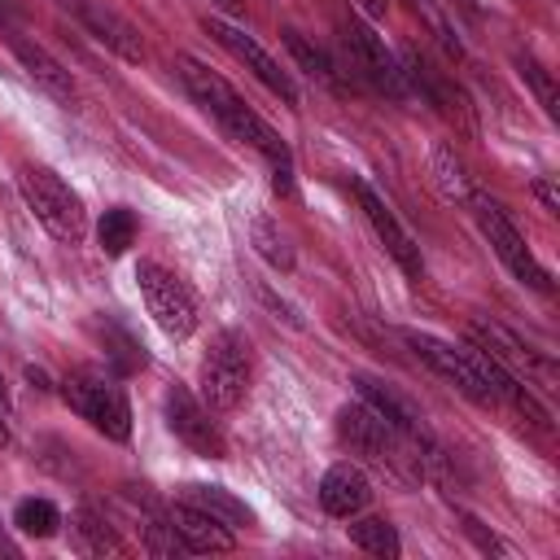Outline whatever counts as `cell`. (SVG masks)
Listing matches in <instances>:
<instances>
[{
	"instance_id": "obj_1",
	"label": "cell",
	"mask_w": 560,
	"mask_h": 560,
	"mask_svg": "<svg viewBox=\"0 0 560 560\" xmlns=\"http://www.w3.org/2000/svg\"><path fill=\"white\" fill-rule=\"evenodd\" d=\"M175 74H179L184 92H188L232 140H241V144H249V149H258V153L267 158V166H271V188H276L280 197H289V192H293V158H289V144L276 136V127H271L267 118H258L254 105L241 101V92H236L223 74H214L210 66H201L197 57H179V61H175Z\"/></svg>"
},
{
	"instance_id": "obj_2",
	"label": "cell",
	"mask_w": 560,
	"mask_h": 560,
	"mask_svg": "<svg viewBox=\"0 0 560 560\" xmlns=\"http://www.w3.org/2000/svg\"><path fill=\"white\" fill-rule=\"evenodd\" d=\"M18 188L26 210L61 241V245H79L88 236V210L79 201V192L48 166H22L18 171Z\"/></svg>"
},
{
	"instance_id": "obj_3",
	"label": "cell",
	"mask_w": 560,
	"mask_h": 560,
	"mask_svg": "<svg viewBox=\"0 0 560 560\" xmlns=\"http://www.w3.org/2000/svg\"><path fill=\"white\" fill-rule=\"evenodd\" d=\"M61 398L79 420H88L109 442L131 438V407H127V394L114 385V376H105L96 368H74L61 381Z\"/></svg>"
},
{
	"instance_id": "obj_4",
	"label": "cell",
	"mask_w": 560,
	"mask_h": 560,
	"mask_svg": "<svg viewBox=\"0 0 560 560\" xmlns=\"http://www.w3.org/2000/svg\"><path fill=\"white\" fill-rule=\"evenodd\" d=\"M341 44H346V57H350V70L381 96L389 101H407V79H402V66H398V52H389V44L354 13L346 9L341 13Z\"/></svg>"
},
{
	"instance_id": "obj_5",
	"label": "cell",
	"mask_w": 560,
	"mask_h": 560,
	"mask_svg": "<svg viewBox=\"0 0 560 560\" xmlns=\"http://www.w3.org/2000/svg\"><path fill=\"white\" fill-rule=\"evenodd\" d=\"M136 289L144 298V311L153 315V324L166 337H175V341L192 337V328H197V298H192V289L171 267H162L158 258H140L136 262Z\"/></svg>"
},
{
	"instance_id": "obj_6",
	"label": "cell",
	"mask_w": 560,
	"mask_h": 560,
	"mask_svg": "<svg viewBox=\"0 0 560 560\" xmlns=\"http://www.w3.org/2000/svg\"><path fill=\"white\" fill-rule=\"evenodd\" d=\"M337 438L354 455H363V459H372V464H381L389 472H402L407 459H416V468H420V451L389 420H381L368 402H354V407H341L337 411Z\"/></svg>"
},
{
	"instance_id": "obj_7",
	"label": "cell",
	"mask_w": 560,
	"mask_h": 560,
	"mask_svg": "<svg viewBox=\"0 0 560 560\" xmlns=\"http://www.w3.org/2000/svg\"><path fill=\"white\" fill-rule=\"evenodd\" d=\"M249 372H254V359H249V341L241 332H219L201 359V398L210 411H232L241 407L245 389H249Z\"/></svg>"
},
{
	"instance_id": "obj_8",
	"label": "cell",
	"mask_w": 560,
	"mask_h": 560,
	"mask_svg": "<svg viewBox=\"0 0 560 560\" xmlns=\"http://www.w3.org/2000/svg\"><path fill=\"white\" fill-rule=\"evenodd\" d=\"M468 201H472L477 223H481L490 249L499 254V262H503L521 284H529V289H538V293H551V276H547V267L534 258V249L525 245V236L516 232V223L508 219V210H503L499 201H490L486 192H472Z\"/></svg>"
},
{
	"instance_id": "obj_9",
	"label": "cell",
	"mask_w": 560,
	"mask_h": 560,
	"mask_svg": "<svg viewBox=\"0 0 560 560\" xmlns=\"http://www.w3.org/2000/svg\"><path fill=\"white\" fill-rule=\"evenodd\" d=\"M468 341L477 346V350H486L494 363H503L516 381H538V385H556V363L542 354V350H534L525 337H516L508 324H499V319H472L468 324Z\"/></svg>"
},
{
	"instance_id": "obj_10",
	"label": "cell",
	"mask_w": 560,
	"mask_h": 560,
	"mask_svg": "<svg viewBox=\"0 0 560 560\" xmlns=\"http://www.w3.org/2000/svg\"><path fill=\"white\" fill-rule=\"evenodd\" d=\"M206 31L214 35V44L223 48V52H232L271 96H280L284 105H298V83H293V74L289 70H280V61L249 35V31H241V26H232V22H223V18H206Z\"/></svg>"
},
{
	"instance_id": "obj_11",
	"label": "cell",
	"mask_w": 560,
	"mask_h": 560,
	"mask_svg": "<svg viewBox=\"0 0 560 560\" xmlns=\"http://www.w3.org/2000/svg\"><path fill=\"white\" fill-rule=\"evenodd\" d=\"M402 341L416 350V359H424L446 385H455L464 398H472V402H481V407H490V389H486V381H481V368H477V350L468 346H451V341H442V337H433V332H402Z\"/></svg>"
},
{
	"instance_id": "obj_12",
	"label": "cell",
	"mask_w": 560,
	"mask_h": 560,
	"mask_svg": "<svg viewBox=\"0 0 560 560\" xmlns=\"http://www.w3.org/2000/svg\"><path fill=\"white\" fill-rule=\"evenodd\" d=\"M354 197H359V206H363V214H368V223H372V232H376V241L385 245V254L411 276V280H420L424 276V258H420V245H416V236L398 223V214L389 210V201L368 184V179H354Z\"/></svg>"
},
{
	"instance_id": "obj_13",
	"label": "cell",
	"mask_w": 560,
	"mask_h": 560,
	"mask_svg": "<svg viewBox=\"0 0 560 560\" xmlns=\"http://www.w3.org/2000/svg\"><path fill=\"white\" fill-rule=\"evenodd\" d=\"M398 66H402L407 92H420L442 118H451V122H459L464 131H472V109H468V96L455 88V79H446L442 70H433V66H429L420 52H411V48L398 52Z\"/></svg>"
},
{
	"instance_id": "obj_14",
	"label": "cell",
	"mask_w": 560,
	"mask_h": 560,
	"mask_svg": "<svg viewBox=\"0 0 560 560\" xmlns=\"http://www.w3.org/2000/svg\"><path fill=\"white\" fill-rule=\"evenodd\" d=\"M166 424H171V433H175L188 451H197V455H206V459H223V455H228V442H223L219 424L210 420V407H201L184 385L166 389Z\"/></svg>"
},
{
	"instance_id": "obj_15",
	"label": "cell",
	"mask_w": 560,
	"mask_h": 560,
	"mask_svg": "<svg viewBox=\"0 0 560 560\" xmlns=\"http://www.w3.org/2000/svg\"><path fill=\"white\" fill-rule=\"evenodd\" d=\"M70 9H74V18H79V26L96 39V44H105L109 52H118L122 61H131V66H140L144 57H149V48H144V39H140V31L122 18V13H114L109 4H96V0H66Z\"/></svg>"
},
{
	"instance_id": "obj_16",
	"label": "cell",
	"mask_w": 560,
	"mask_h": 560,
	"mask_svg": "<svg viewBox=\"0 0 560 560\" xmlns=\"http://www.w3.org/2000/svg\"><path fill=\"white\" fill-rule=\"evenodd\" d=\"M4 31V39H9V48H13V57H18V66L31 74V83L35 88H44L57 105H74V79H70V70L44 48V44H35V39H26L22 31H13V26H0Z\"/></svg>"
},
{
	"instance_id": "obj_17",
	"label": "cell",
	"mask_w": 560,
	"mask_h": 560,
	"mask_svg": "<svg viewBox=\"0 0 560 560\" xmlns=\"http://www.w3.org/2000/svg\"><path fill=\"white\" fill-rule=\"evenodd\" d=\"M166 521H171V529H175V538H179V547L188 556H214V551H232L236 547L232 529L223 521H214L210 512H201L197 503H188V499L166 508Z\"/></svg>"
},
{
	"instance_id": "obj_18",
	"label": "cell",
	"mask_w": 560,
	"mask_h": 560,
	"mask_svg": "<svg viewBox=\"0 0 560 560\" xmlns=\"http://www.w3.org/2000/svg\"><path fill=\"white\" fill-rule=\"evenodd\" d=\"M372 499V481L359 464H332L324 477H319V508L337 521H350L368 508Z\"/></svg>"
},
{
	"instance_id": "obj_19",
	"label": "cell",
	"mask_w": 560,
	"mask_h": 560,
	"mask_svg": "<svg viewBox=\"0 0 560 560\" xmlns=\"http://www.w3.org/2000/svg\"><path fill=\"white\" fill-rule=\"evenodd\" d=\"M280 39H284V48L293 52V61H298V66H302L311 79H319L324 88H332V92H350V88H354V83L341 74V66H337V61H332V57H328L319 44H311L302 31L284 26V31H280Z\"/></svg>"
},
{
	"instance_id": "obj_20",
	"label": "cell",
	"mask_w": 560,
	"mask_h": 560,
	"mask_svg": "<svg viewBox=\"0 0 560 560\" xmlns=\"http://www.w3.org/2000/svg\"><path fill=\"white\" fill-rule=\"evenodd\" d=\"M184 499L197 503L201 512H210L214 521H223L228 529H245V525H254V508H249L245 499H236L232 490H223V486H188Z\"/></svg>"
},
{
	"instance_id": "obj_21",
	"label": "cell",
	"mask_w": 560,
	"mask_h": 560,
	"mask_svg": "<svg viewBox=\"0 0 560 560\" xmlns=\"http://www.w3.org/2000/svg\"><path fill=\"white\" fill-rule=\"evenodd\" d=\"M429 171H433V184H438V192H442L446 201H468V197L477 192V188H472V175H468V166H464V158H459L451 144H433Z\"/></svg>"
},
{
	"instance_id": "obj_22",
	"label": "cell",
	"mask_w": 560,
	"mask_h": 560,
	"mask_svg": "<svg viewBox=\"0 0 560 560\" xmlns=\"http://www.w3.org/2000/svg\"><path fill=\"white\" fill-rule=\"evenodd\" d=\"M346 534H350V542H354L359 551H368V556H385V560H398V551H402V542H398V529H394L385 516H363V521H354V516H350Z\"/></svg>"
},
{
	"instance_id": "obj_23",
	"label": "cell",
	"mask_w": 560,
	"mask_h": 560,
	"mask_svg": "<svg viewBox=\"0 0 560 560\" xmlns=\"http://www.w3.org/2000/svg\"><path fill=\"white\" fill-rule=\"evenodd\" d=\"M74 534H79L83 551H92V556H122V551H127V542L114 534V525H109L96 508H79V516H74Z\"/></svg>"
},
{
	"instance_id": "obj_24",
	"label": "cell",
	"mask_w": 560,
	"mask_h": 560,
	"mask_svg": "<svg viewBox=\"0 0 560 560\" xmlns=\"http://www.w3.org/2000/svg\"><path fill=\"white\" fill-rule=\"evenodd\" d=\"M136 232H140V223H136V214H131L127 206H114V210H105V214H101V228H96V241H101V249H105L109 258H118V254H127V249H131V241H136Z\"/></svg>"
},
{
	"instance_id": "obj_25",
	"label": "cell",
	"mask_w": 560,
	"mask_h": 560,
	"mask_svg": "<svg viewBox=\"0 0 560 560\" xmlns=\"http://www.w3.org/2000/svg\"><path fill=\"white\" fill-rule=\"evenodd\" d=\"M101 341H105V359H109L114 376H136V372L144 368V350H140V341H136L131 332L105 324V328H101Z\"/></svg>"
},
{
	"instance_id": "obj_26",
	"label": "cell",
	"mask_w": 560,
	"mask_h": 560,
	"mask_svg": "<svg viewBox=\"0 0 560 560\" xmlns=\"http://www.w3.org/2000/svg\"><path fill=\"white\" fill-rule=\"evenodd\" d=\"M13 525H18L22 534H31V538H52L57 525H61V512H57L52 499H35V494H31V499H18Z\"/></svg>"
},
{
	"instance_id": "obj_27",
	"label": "cell",
	"mask_w": 560,
	"mask_h": 560,
	"mask_svg": "<svg viewBox=\"0 0 560 560\" xmlns=\"http://www.w3.org/2000/svg\"><path fill=\"white\" fill-rule=\"evenodd\" d=\"M516 70H521V79L529 83V92L538 96V105L547 109V118H556V114H560V92H556L551 70H547V66H538L529 52H525V57H516Z\"/></svg>"
},
{
	"instance_id": "obj_28",
	"label": "cell",
	"mask_w": 560,
	"mask_h": 560,
	"mask_svg": "<svg viewBox=\"0 0 560 560\" xmlns=\"http://www.w3.org/2000/svg\"><path fill=\"white\" fill-rule=\"evenodd\" d=\"M254 249L276 267V271H293V249L284 241V232L271 219H254Z\"/></svg>"
},
{
	"instance_id": "obj_29",
	"label": "cell",
	"mask_w": 560,
	"mask_h": 560,
	"mask_svg": "<svg viewBox=\"0 0 560 560\" xmlns=\"http://www.w3.org/2000/svg\"><path fill=\"white\" fill-rule=\"evenodd\" d=\"M534 197H538V201H542L551 214L560 210V192H556V184H551V179H534Z\"/></svg>"
},
{
	"instance_id": "obj_30",
	"label": "cell",
	"mask_w": 560,
	"mask_h": 560,
	"mask_svg": "<svg viewBox=\"0 0 560 560\" xmlns=\"http://www.w3.org/2000/svg\"><path fill=\"white\" fill-rule=\"evenodd\" d=\"M359 4H363L368 18H385L389 13V0H359Z\"/></svg>"
},
{
	"instance_id": "obj_31",
	"label": "cell",
	"mask_w": 560,
	"mask_h": 560,
	"mask_svg": "<svg viewBox=\"0 0 560 560\" xmlns=\"http://www.w3.org/2000/svg\"><path fill=\"white\" fill-rule=\"evenodd\" d=\"M4 446H9V424L0 420V451H4Z\"/></svg>"
},
{
	"instance_id": "obj_32",
	"label": "cell",
	"mask_w": 560,
	"mask_h": 560,
	"mask_svg": "<svg viewBox=\"0 0 560 560\" xmlns=\"http://www.w3.org/2000/svg\"><path fill=\"white\" fill-rule=\"evenodd\" d=\"M219 4H223V9H232V13L241 9V0H219Z\"/></svg>"
},
{
	"instance_id": "obj_33",
	"label": "cell",
	"mask_w": 560,
	"mask_h": 560,
	"mask_svg": "<svg viewBox=\"0 0 560 560\" xmlns=\"http://www.w3.org/2000/svg\"><path fill=\"white\" fill-rule=\"evenodd\" d=\"M0 402H4V376H0Z\"/></svg>"
}]
</instances>
